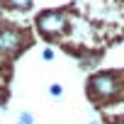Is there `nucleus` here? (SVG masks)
<instances>
[{
    "label": "nucleus",
    "instance_id": "8",
    "mask_svg": "<svg viewBox=\"0 0 124 124\" xmlns=\"http://www.w3.org/2000/svg\"><path fill=\"white\" fill-rule=\"evenodd\" d=\"M88 124H102V119H97V117H95V119H90Z\"/></svg>",
    "mask_w": 124,
    "mask_h": 124
},
{
    "label": "nucleus",
    "instance_id": "7",
    "mask_svg": "<svg viewBox=\"0 0 124 124\" xmlns=\"http://www.w3.org/2000/svg\"><path fill=\"white\" fill-rule=\"evenodd\" d=\"M41 58H44V61H51V58H54V49H51V46H46V49L41 51Z\"/></svg>",
    "mask_w": 124,
    "mask_h": 124
},
{
    "label": "nucleus",
    "instance_id": "10",
    "mask_svg": "<svg viewBox=\"0 0 124 124\" xmlns=\"http://www.w3.org/2000/svg\"><path fill=\"white\" fill-rule=\"evenodd\" d=\"M0 109H5V102H3V100H0Z\"/></svg>",
    "mask_w": 124,
    "mask_h": 124
},
{
    "label": "nucleus",
    "instance_id": "5",
    "mask_svg": "<svg viewBox=\"0 0 124 124\" xmlns=\"http://www.w3.org/2000/svg\"><path fill=\"white\" fill-rule=\"evenodd\" d=\"M17 124H34V114L32 112H22L20 119H17Z\"/></svg>",
    "mask_w": 124,
    "mask_h": 124
},
{
    "label": "nucleus",
    "instance_id": "9",
    "mask_svg": "<svg viewBox=\"0 0 124 124\" xmlns=\"http://www.w3.org/2000/svg\"><path fill=\"white\" fill-rule=\"evenodd\" d=\"M109 124H124V117H122V119H114V122H109Z\"/></svg>",
    "mask_w": 124,
    "mask_h": 124
},
{
    "label": "nucleus",
    "instance_id": "4",
    "mask_svg": "<svg viewBox=\"0 0 124 124\" xmlns=\"http://www.w3.org/2000/svg\"><path fill=\"white\" fill-rule=\"evenodd\" d=\"M3 3L8 8H12V10H29L34 0H3Z\"/></svg>",
    "mask_w": 124,
    "mask_h": 124
},
{
    "label": "nucleus",
    "instance_id": "3",
    "mask_svg": "<svg viewBox=\"0 0 124 124\" xmlns=\"http://www.w3.org/2000/svg\"><path fill=\"white\" fill-rule=\"evenodd\" d=\"M27 37L17 27H0V56H12L24 46Z\"/></svg>",
    "mask_w": 124,
    "mask_h": 124
},
{
    "label": "nucleus",
    "instance_id": "2",
    "mask_svg": "<svg viewBox=\"0 0 124 124\" xmlns=\"http://www.w3.org/2000/svg\"><path fill=\"white\" fill-rule=\"evenodd\" d=\"M68 15L61 12V10H46L37 17V32L46 39H56V37H63L68 32Z\"/></svg>",
    "mask_w": 124,
    "mask_h": 124
},
{
    "label": "nucleus",
    "instance_id": "6",
    "mask_svg": "<svg viewBox=\"0 0 124 124\" xmlns=\"http://www.w3.org/2000/svg\"><path fill=\"white\" fill-rule=\"evenodd\" d=\"M49 93H51V97H61V95H63V85L54 83V85H49Z\"/></svg>",
    "mask_w": 124,
    "mask_h": 124
},
{
    "label": "nucleus",
    "instance_id": "1",
    "mask_svg": "<svg viewBox=\"0 0 124 124\" xmlns=\"http://www.w3.org/2000/svg\"><path fill=\"white\" fill-rule=\"evenodd\" d=\"M88 95L93 102L97 105H107V102H114L124 95V78L119 73H112V71H102V73H95L90 76L88 80Z\"/></svg>",
    "mask_w": 124,
    "mask_h": 124
}]
</instances>
